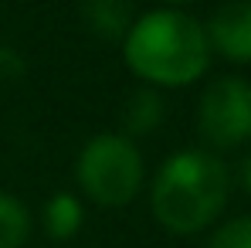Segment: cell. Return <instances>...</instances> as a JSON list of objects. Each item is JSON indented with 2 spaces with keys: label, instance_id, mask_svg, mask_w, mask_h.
Returning a JSON list of instances; mask_svg holds the SVG:
<instances>
[{
  "label": "cell",
  "instance_id": "obj_1",
  "mask_svg": "<svg viewBox=\"0 0 251 248\" xmlns=\"http://www.w3.org/2000/svg\"><path fill=\"white\" fill-rule=\"evenodd\" d=\"M210 41L197 17L156 7L132 21L123 38L126 68L150 88H187L210 68Z\"/></svg>",
  "mask_w": 251,
  "mask_h": 248
},
{
  "label": "cell",
  "instance_id": "obj_2",
  "mask_svg": "<svg viewBox=\"0 0 251 248\" xmlns=\"http://www.w3.org/2000/svg\"><path fill=\"white\" fill-rule=\"evenodd\" d=\"M231 170L210 150L187 146L170 153L150 184L153 218L170 235H197L227 204Z\"/></svg>",
  "mask_w": 251,
  "mask_h": 248
},
{
  "label": "cell",
  "instance_id": "obj_3",
  "mask_svg": "<svg viewBox=\"0 0 251 248\" xmlns=\"http://www.w3.org/2000/svg\"><path fill=\"white\" fill-rule=\"evenodd\" d=\"M143 150L126 133H95L75 157V184L92 204L126 207L143 191Z\"/></svg>",
  "mask_w": 251,
  "mask_h": 248
},
{
  "label": "cell",
  "instance_id": "obj_4",
  "mask_svg": "<svg viewBox=\"0 0 251 248\" xmlns=\"http://www.w3.org/2000/svg\"><path fill=\"white\" fill-rule=\"evenodd\" d=\"M197 129L214 150H238L251 139V82L221 75L201 92Z\"/></svg>",
  "mask_w": 251,
  "mask_h": 248
},
{
  "label": "cell",
  "instance_id": "obj_5",
  "mask_svg": "<svg viewBox=\"0 0 251 248\" xmlns=\"http://www.w3.org/2000/svg\"><path fill=\"white\" fill-rule=\"evenodd\" d=\"M210 51L234 65L251 61V0H227L221 3L204 24Z\"/></svg>",
  "mask_w": 251,
  "mask_h": 248
},
{
  "label": "cell",
  "instance_id": "obj_6",
  "mask_svg": "<svg viewBox=\"0 0 251 248\" xmlns=\"http://www.w3.org/2000/svg\"><path fill=\"white\" fill-rule=\"evenodd\" d=\"M78 14L85 28L102 41H123L132 21L139 17L136 0H78Z\"/></svg>",
  "mask_w": 251,
  "mask_h": 248
},
{
  "label": "cell",
  "instance_id": "obj_7",
  "mask_svg": "<svg viewBox=\"0 0 251 248\" xmlns=\"http://www.w3.org/2000/svg\"><path fill=\"white\" fill-rule=\"evenodd\" d=\"M41 224H44V235L51 242H72L85 224V204L78 194L72 191H58L51 194L41 207Z\"/></svg>",
  "mask_w": 251,
  "mask_h": 248
},
{
  "label": "cell",
  "instance_id": "obj_8",
  "mask_svg": "<svg viewBox=\"0 0 251 248\" xmlns=\"http://www.w3.org/2000/svg\"><path fill=\"white\" fill-rule=\"evenodd\" d=\"M167 109H163V95L160 88H150V85H139L129 99H126L123 109V133L129 139H139V136H153L160 123H163Z\"/></svg>",
  "mask_w": 251,
  "mask_h": 248
},
{
  "label": "cell",
  "instance_id": "obj_9",
  "mask_svg": "<svg viewBox=\"0 0 251 248\" xmlns=\"http://www.w3.org/2000/svg\"><path fill=\"white\" fill-rule=\"evenodd\" d=\"M31 238V211L21 197L0 191V248H24Z\"/></svg>",
  "mask_w": 251,
  "mask_h": 248
},
{
  "label": "cell",
  "instance_id": "obj_10",
  "mask_svg": "<svg viewBox=\"0 0 251 248\" xmlns=\"http://www.w3.org/2000/svg\"><path fill=\"white\" fill-rule=\"evenodd\" d=\"M207 248H251V214L224 221V224L210 235Z\"/></svg>",
  "mask_w": 251,
  "mask_h": 248
},
{
  "label": "cell",
  "instance_id": "obj_11",
  "mask_svg": "<svg viewBox=\"0 0 251 248\" xmlns=\"http://www.w3.org/2000/svg\"><path fill=\"white\" fill-rule=\"evenodd\" d=\"M24 72H27L24 55L10 44H0V82H17Z\"/></svg>",
  "mask_w": 251,
  "mask_h": 248
},
{
  "label": "cell",
  "instance_id": "obj_12",
  "mask_svg": "<svg viewBox=\"0 0 251 248\" xmlns=\"http://www.w3.org/2000/svg\"><path fill=\"white\" fill-rule=\"evenodd\" d=\"M238 184L251 194V153H245V157H241V164H238Z\"/></svg>",
  "mask_w": 251,
  "mask_h": 248
},
{
  "label": "cell",
  "instance_id": "obj_13",
  "mask_svg": "<svg viewBox=\"0 0 251 248\" xmlns=\"http://www.w3.org/2000/svg\"><path fill=\"white\" fill-rule=\"evenodd\" d=\"M187 3H194V0H163V7H180V10H183Z\"/></svg>",
  "mask_w": 251,
  "mask_h": 248
}]
</instances>
